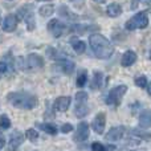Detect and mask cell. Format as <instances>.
Segmentation results:
<instances>
[{"mask_svg": "<svg viewBox=\"0 0 151 151\" xmlns=\"http://www.w3.org/2000/svg\"><path fill=\"white\" fill-rule=\"evenodd\" d=\"M89 44H90V48L93 50V53L96 55L97 58H101V60H106V58H110L114 52V48L110 44V41L104 37L102 35L98 33H93L89 37Z\"/></svg>", "mask_w": 151, "mask_h": 151, "instance_id": "cell-1", "label": "cell"}, {"mask_svg": "<svg viewBox=\"0 0 151 151\" xmlns=\"http://www.w3.org/2000/svg\"><path fill=\"white\" fill-rule=\"evenodd\" d=\"M7 99L15 107L24 110H31L37 105V98L33 94L25 93V91H19V93H11L7 96Z\"/></svg>", "mask_w": 151, "mask_h": 151, "instance_id": "cell-2", "label": "cell"}, {"mask_svg": "<svg viewBox=\"0 0 151 151\" xmlns=\"http://www.w3.org/2000/svg\"><path fill=\"white\" fill-rule=\"evenodd\" d=\"M19 65L20 69L28 72H36L44 66V58L36 53H31L25 58H19Z\"/></svg>", "mask_w": 151, "mask_h": 151, "instance_id": "cell-3", "label": "cell"}, {"mask_svg": "<svg viewBox=\"0 0 151 151\" xmlns=\"http://www.w3.org/2000/svg\"><path fill=\"white\" fill-rule=\"evenodd\" d=\"M149 25V16L146 12H139L134 15L131 19L126 21L125 27L129 31H134V29H145Z\"/></svg>", "mask_w": 151, "mask_h": 151, "instance_id": "cell-4", "label": "cell"}, {"mask_svg": "<svg viewBox=\"0 0 151 151\" xmlns=\"http://www.w3.org/2000/svg\"><path fill=\"white\" fill-rule=\"evenodd\" d=\"M86 102H88V93L85 91H78L76 94V115L78 118L85 117L89 113V109L86 106Z\"/></svg>", "mask_w": 151, "mask_h": 151, "instance_id": "cell-5", "label": "cell"}, {"mask_svg": "<svg viewBox=\"0 0 151 151\" xmlns=\"http://www.w3.org/2000/svg\"><path fill=\"white\" fill-rule=\"evenodd\" d=\"M126 91H127V86L126 85L115 86L114 89H111V90L109 91V96H107V98H106V102L109 105H115V106H118V105L121 104V101H122L123 96L126 94Z\"/></svg>", "mask_w": 151, "mask_h": 151, "instance_id": "cell-6", "label": "cell"}, {"mask_svg": "<svg viewBox=\"0 0 151 151\" xmlns=\"http://www.w3.org/2000/svg\"><path fill=\"white\" fill-rule=\"evenodd\" d=\"M20 15H23V19L27 24V29L28 31H33L36 27V21H35V15H33V7L31 4L25 5L24 8L20 9Z\"/></svg>", "mask_w": 151, "mask_h": 151, "instance_id": "cell-7", "label": "cell"}, {"mask_svg": "<svg viewBox=\"0 0 151 151\" xmlns=\"http://www.w3.org/2000/svg\"><path fill=\"white\" fill-rule=\"evenodd\" d=\"M48 31L55 37H61L68 31V27H66V24L61 23L58 19H52V20L48 23Z\"/></svg>", "mask_w": 151, "mask_h": 151, "instance_id": "cell-8", "label": "cell"}, {"mask_svg": "<svg viewBox=\"0 0 151 151\" xmlns=\"http://www.w3.org/2000/svg\"><path fill=\"white\" fill-rule=\"evenodd\" d=\"M105 125H106V115H105V113H98L91 122V127L97 134H102Z\"/></svg>", "mask_w": 151, "mask_h": 151, "instance_id": "cell-9", "label": "cell"}, {"mask_svg": "<svg viewBox=\"0 0 151 151\" xmlns=\"http://www.w3.org/2000/svg\"><path fill=\"white\" fill-rule=\"evenodd\" d=\"M126 129L123 126H115V127L110 129L109 133L106 134V139L110 142H117L119 139H122V137L125 135Z\"/></svg>", "mask_w": 151, "mask_h": 151, "instance_id": "cell-10", "label": "cell"}, {"mask_svg": "<svg viewBox=\"0 0 151 151\" xmlns=\"http://www.w3.org/2000/svg\"><path fill=\"white\" fill-rule=\"evenodd\" d=\"M17 23H19V17L16 15H8L7 17L4 19L3 21V31L4 32H13L17 27Z\"/></svg>", "mask_w": 151, "mask_h": 151, "instance_id": "cell-11", "label": "cell"}, {"mask_svg": "<svg viewBox=\"0 0 151 151\" xmlns=\"http://www.w3.org/2000/svg\"><path fill=\"white\" fill-rule=\"evenodd\" d=\"M88 137H89V125L86 122L78 123L74 139L77 142H83V141H86V139H88Z\"/></svg>", "mask_w": 151, "mask_h": 151, "instance_id": "cell-12", "label": "cell"}, {"mask_svg": "<svg viewBox=\"0 0 151 151\" xmlns=\"http://www.w3.org/2000/svg\"><path fill=\"white\" fill-rule=\"evenodd\" d=\"M23 142H24L23 133H20V131H15V133H12V135H11V138H9V142H8V149H9L11 151H16L17 150V147L20 146Z\"/></svg>", "mask_w": 151, "mask_h": 151, "instance_id": "cell-13", "label": "cell"}, {"mask_svg": "<svg viewBox=\"0 0 151 151\" xmlns=\"http://www.w3.org/2000/svg\"><path fill=\"white\" fill-rule=\"evenodd\" d=\"M57 65H58V68H60L65 74H72V73H73V70H74V68H76L73 61L68 60V58H65V57L60 58Z\"/></svg>", "mask_w": 151, "mask_h": 151, "instance_id": "cell-14", "label": "cell"}, {"mask_svg": "<svg viewBox=\"0 0 151 151\" xmlns=\"http://www.w3.org/2000/svg\"><path fill=\"white\" fill-rule=\"evenodd\" d=\"M70 97H58L57 99L55 101V109L57 110V111H66V110L69 109V106H70Z\"/></svg>", "mask_w": 151, "mask_h": 151, "instance_id": "cell-15", "label": "cell"}, {"mask_svg": "<svg viewBox=\"0 0 151 151\" xmlns=\"http://www.w3.org/2000/svg\"><path fill=\"white\" fill-rule=\"evenodd\" d=\"M135 61H137L135 52H133V50H127V52L123 53L122 60H121V64H122V66H131Z\"/></svg>", "mask_w": 151, "mask_h": 151, "instance_id": "cell-16", "label": "cell"}, {"mask_svg": "<svg viewBox=\"0 0 151 151\" xmlns=\"http://www.w3.org/2000/svg\"><path fill=\"white\" fill-rule=\"evenodd\" d=\"M139 125L142 129H147L151 126V111L150 110H143L139 114Z\"/></svg>", "mask_w": 151, "mask_h": 151, "instance_id": "cell-17", "label": "cell"}, {"mask_svg": "<svg viewBox=\"0 0 151 151\" xmlns=\"http://www.w3.org/2000/svg\"><path fill=\"white\" fill-rule=\"evenodd\" d=\"M106 13L110 17H118V16L122 13V7H121L118 3H111V4L107 5Z\"/></svg>", "mask_w": 151, "mask_h": 151, "instance_id": "cell-18", "label": "cell"}, {"mask_svg": "<svg viewBox=\"0 0 151 151\" xmlns=\"http://www.w3.org/2000/svg\"><path fill=\"white\" fill-rule=\"evenodd\" d=\"M102 83H104V74L101 72H96L93 77V81L90 83V88L97 90V89H101L102 88Z\"/></svg>", "mask_w": 151, "mask_h": 151, "instance_id": "cell-19", "label": "cell"}, {"mask_svg": "<svg viewBox=\"0 0 151 151\" xmlns=\"http://www.w3.org/2000/svg\"><path fill=\"white\" fill-rule=\"evenodd\" d=\"M72 47H73L74 52L77 53V55H82L86 50V44L82 40H72Z\"/></svg>", "mask_w": 151, "mask_h": 151, "instance_id": "cell-20", "label": "cell"}, {"mask_svg": "<svg viewBox=\"0 0 151 151\" xmlns=\"http://www.w3.org/2000/svg\"><path fill=\"white\" fill-rule=\"evenodd\" d=\"M41 130H44L45 133H48L49 135H56V134L58 133V129L56 127L55 125H52V123H40V125H37Z\"/></svg>", "mask_w": 151, "mask_h": 151, "instance_id": "cell-21", "label": "cell"}, {"mask_svg": "<svg viewBox=\"0 0 151 151\" xmlns=\"http://www.w3.org/2000/svg\"><path fill=\"white\" fill-rule=\"evenodd\" d=\"M53 12H55V7H53L52 4L42 5V7L39 9V13L42 16V17H48V16L53 15Z\"/></svg>", "mask_w": 151, "mask_h": 151, "instance_id": "cell-22", "label": "cell"}, {"mask_svg": "<svg viewBox=\"0 0 151 151\" xmlns=\"http://www.w3.org/2000/svg\"><path fill=\"white\" fill-rule=\"evenodd\" d=\"M86 81H88V72H86L85 69H82L77 76V81H76V83H77L78 88H82V86H85Z\"/></svg>", "mask_w": 151, "mask_h": 151, "instance_id": "cell-23", "label": "cell"}, {"mask_svg": "<svg viewBox=\"0 0 151 151\" xmlns=\"http://www.w3.org/2000/svg\"><path fill=\"white\" fill-rule=\"evenodd\" d=\"M58 12H60V15L63 16V17H65V19H68V20H76L77 19V16L74 15V13H72V12H69V9H68V7H61L60 9H58Z\"/></svg>", "mask_w": 151, "mask_h": 151, "instance_id": "cell-24", "label": "cell"}, {"mask_svg": "<svg viewBox=\"0 0 151 151\" xmlns=\"http://www.w3.org/2000/svg\"><path fill=\"white\" fill-rule=\"evenodd\" d=\"M133 134L135 137L145 139V141H151V133H145V131L139 130V129H135V130H133Z\"/></svg>", "mask_w": 151, "mask_h": 151, "instance_id": "cell-25", "label": "cell"}, {"mask_svg": "<svg viewBox=\"0 0 151 151\" xmlns=\"http://www.w3.org/2000/svg\"><path fill=\"white\" fill-rule=\"evenodd\" d=\"M25 137L29 139V141L35 142V141H37V139H39V133H37L36 130H33V129H29V130H27Z\"/></svg>", "mask_w": 151, "mask_h": 151, "instance_id": "cell-26", "label": "cell"}, {"mask_svg": "<svg viewBox=\"0 0 151 151\" xmlns=\"http://www.w3.org/2000/svg\"><path fill=\"white\" fill-rule=\"evenodd\" d=\"M0 127L1 129H9L11 127V121L7 115H1V117H0Z\"/></svg>", "mask_w": 151, "mask_h": 151, "instance_id": "cell-27", "label": "cell"}, {"mask_svg": "<svg viewBox=\"0 0 151 151\" xmlns=\"http://www.w3.org/2000/svg\"><path fill=\"white\" fill-rule=\"evenodd\" d=\"M8 70H9V65H8V63H5V61H0V78H1L3 76L7 74Z\"/></svg>", "mask_w": 151, "mask_h": 151, "instance_id": "cell-28", "label": "cell"}, {"mask_svg": "<svg viewBox=\"0 0 151 151\" xmlns=\"http://www.w3.org/2000/svg\"><path fill=\"white\" fill-rule=\"evenodd\" d=\"M135 85L139 86V88H146L149 83H147V78L145 76H141V77L135 78Z\"/></svg>", "mask_w": 151, "mask_h": 151, "instance_id": "cell-29", "label": "cell"}, {"mask_svg": "<svg viewBox=\"0 0 151 151\" xmlns=\"http://www.w3.org/2000/svg\"><path fill=\"white\" fill-rule=\"evenodd\" d=\"M91 151H106V147L99 142H94L91 143Z\"/></svg>", "mask_w": 151, "mask_h": 151, "instance_id": "cell-30", "label": "cell"}, {"mask_svg": "<svg viewBox=\"0 0 151 151\" xmlns=\"http://www.w3.org/2000/svg\"><path fill=\"white\" fill-rule=\"evenodd\" d=\"M72 130H73V126H72L70 123H65V125H63V127H61L63 133H70Z\"/></svg>", "mask_w": 151, "mask_h": 151, "instance_id": "cell-31", "label": "cell"}, {"mask_svg": "<svg viewBox=\"0 0 151 151\" xmlns=\"http://www.w3.org/2000/svg\"><path fill=\"white\" fill-rule=\"evenodd\" d=\"M138 3H145V4H151V0H133V4H131V8H137Z\"/></svg>", "mask_w": 151, "mask_h": 151, "instance_id": "cell-32", "label": "cell"}, {"mask_svg": "<svg viewBox=\"0 0 151 151\" xmlns=\"http://www.w3.org/2000/svg\"><path fill=\"white\" fill-rule=\"evenodd\" d=\"M83 1L85 0H70V3H72V5L76 8H81L83 5Z\"/></svg>", "mask_w": 151, "mask_h": 151, "instance_id": "cell-33", "label": "cell"}, {"mask_svg": "<svg viewBox=\"0 0 151 151\" xmlns=\"http://www.w3.org/2000/svg\"><path fill=\"white\" fill-rule=\"evenodd\" d=\"M4 146H5V141H4V138H3V137H0V150L4 149Z\"/></svg>", "mask_w": 151, "mask_h": 151, "instance_id": "cell-34", "label": "cell"}, {"mask_svg": "<svg viewBox=\"0 0 151 151\" xmlns=\"http://www.w3.org/2000/svg\"><path fill=\"white\" fill-rule=\"evenodd\" d=\"M131 151H146V150H143V149H138V150H131Z\"/></svg>", "mask_w": 151, "mask_h": 151, "instance_id": "cell-35", "label": "cell"}, {"mask_svg": "<svg viewBox=\"0 0 151 151\" xmlns=\"http://www.w3.org/2000/svg\"><path fill=\"white\" fill-rule=\"evenodd\" d=\"M149 93L151 94V83H150V85H149Z\"/></svg>", "mask_w": 151, "mask_h": 151, "instance_id": "cell-36", "label": "cell"}, {"mask_svg": "<svg viewBox=\"0 0 151 151\" xmlns=\"http://www.w3.org/2000/svg\"><path fill=\"white\" fill-rule=\"evenodd\" d=\"M37 1H50V0H37Z\"/></svg>", "mask_w": 151, "mask_h": 151, "instance_id": "cell-37", "label": "cell"}, {"mask_svg": "<svg viewBox=\"0 0 151 151\" xmlns=\"http://www.w3.org/2000/svg\"><path fill=\"white\" fill-rule=\"evenodd\" d=\"M0 20H1V16H0Z\"/></svg>", "mask_w": 151, "mask_h": 151, "instance_id": "cell-38", "label": "cell"}, {"mask_svg": "<svg viewBox=\"0 0 151 151\" xmlns=\"http://www.w3.org/2000/svg\"><path fill=\"white\" fill-rule=\"evenodd\" d=\"M9 1H12V0H9Z\"/></svg>", "mask_w": 151, "mask_h": 151, "instance_id": "cell-39", "label": "cell"}]
</instances>
